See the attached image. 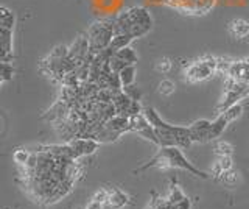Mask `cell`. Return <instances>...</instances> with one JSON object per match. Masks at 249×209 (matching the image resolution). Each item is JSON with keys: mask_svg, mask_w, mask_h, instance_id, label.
Returning a JSON list of instances; mask_svg holds the SVG:
<instances>
[{"mask_svg": "<svg viewBox=\"0 0 249 209\" xmlns=\"http://www.w3.org/2000/svg\"><path fill=\"white\" fill-rule=\"evenodd\" d=\"M120 76V81L123 84V88L126 86H131V84H134L136 81V64H129L123 69V71L119 74Z\"/></svg>", "mask_w": 249, "mask_h": 209, "instance_id": "17", "label": "cell"}, {"mask_svg": "<svg viewBox=\"0 0 249 209\" xmlns=\"http://www.w3.org/2000/svg\"><path fill=\"white\" fill-rule=\"evenodd\" d=\"M215 153L218 154V156H232V153H233V147L229 144V142H218L215 145Z\"/></svg>", "mask_w": 249, "mask_h": 209, "instance_id": "26", "label": "cell"}, {"mask_svg": "<svg viewBox=\"0 0 249 209\" xmlns=\"http://www.w3.org/2000/svg\"><path fill=\"white\" fill-rule=\"evenodd\" d=\"M210 127H212V122L207 119H201L193 122L190 128V136L193 142H207L209 141V133H210Z\"/></svg>", "mask_w": 249, "mask_h": 209, "instance_id": "11", "label": "cell"}, {"mask_svg": "<svg viewBox=\"0 0 249 209\" xmlns=\"http://www.w3.org/2000/svg\"><path fill=\"white\" fill-rule=\"evenodd\" d=\"M229 120L228 117L224 115V113H220V115L212 122V127H210V133H209V141H213V139L216 137H220L223 133H224V130L228 128L229 125Z\"/></svg>", "mask_w": 249, "mask_h": 209, "instance_id": "15", "label": "cell"}, {"mask_svg": "<svg viewBox=\"0 0 249 209\" xmlns=\"http://www.w3.org/2000/svg\"><path fill=\"white\" fill-rule=\"evenodd\" d=\"M220 176H221V181L226 186H233V184L237 183V180H238L237 172H233V170H228V172H223Z\"/></svg>", "mask_w": 249, "mask_h": 209, "instance_id": "29", "label": "cell"}, {"mask_svg": "<svg viewBox=\"0 0 249 209\" xmlns=\"http://www.w3.org/2000/svg\"><path fill=\"white\" fill-rule=\"evenodd\" d=\"M105 125H106V128L114 131L115 134L122 136L123 133H126V131H131V119L128 117V115L117 114L112 119H109Z\"/></svg>", "mask_w": 249, "mask_h": 209, "instance_id": "12", "label": "cell"}, {"mask_svg": "<svg viewBox=\"0 0 249 209\" xmlns=\"http://www.w3.org/2000/svg\"><path fill=\"white\" fill-rule=\"evenodd\" d=\"M31 158V153L25 149H18L14 153H13V159L14 162L18 166H22V167H25L27 166V162L30 161Z\"/></svg>", "mask_w": 249, "mask_h": 209, "instance_id": "23", "label": "cell"}, {"mask_svg": "<svg viewBox=\"0 0 249 209\" xmlns=\"http://www.w3.org/2000/svg\"><path fill=\"white\" fill-rule=\"evenodd\" d=\"M129 20H131V32L129 35L137 39V38L145 36L153 28V18L142 6H134V8L128 10Z\"/></svg>", "mask_w": 249, "mask_h": 209, "instance_id": "5", "label": "cell"}, {"mask_svg": "<svg viewBox=\"0 0 249 209\" xmlns=\"http://www.w3.org/2000/svg\"><path fill=\"white\" fill-rule=\"evenodd\" d=\"M229 33L232 38H237V39H243V38L249 36V22L246 19H233L229 22Z\"/></svg>", "mask_w": 249, "mask_h": 209, "instance_id": "13", "label": "cell"}, {"mask_svg": "<svg viewBox=\"0 0 249 209\" xmlns=\"http://www.w3.org/2000/svg\"><path fill=\"white\" fill-rule=\"evenodd\" d=\"M86 35H88V39L90 44L92 55H97V53L103 52L111 45V41L115 35L114 19H101L93 22Z\"/></svg>", "mask_w": 249, "mask_h": 209, "instance_id": "3", "label": "cell"}, {"mask_svg": "<svg viewBox=\"0 0 249 209\" xmlns=\"http://www.w3.org/2000/svg\"><path fill=\"white\" fill-rule=\"evenodd\" d=\"M14 22H16L14 13L8 10L6 6H2V8H0V27H5V28H11L13 30Z\"/></svg>", "mask_w": 249, "mask_h": 209, "instance_id": "19", "label": "cell"}, {"mask_svg": "<svg viewBox=\"0 0 249 209\" xmlns=\"http://www.w3.org/2000/svg\"><path fill=\"white\" fill-rule=\"evenodd\" d=\"M105 205L103 203H100V201H95V200H90L88 206H86V209H103Z\"/></svg>", "mask_w": 249, "mask_h": 209, "instance_id": "34", "label": "cell"}, {"mask_svg": "<svg viewBox=\"0 0 249 209\" xmlns=\"http://www.w3.org/2000/svg\"><path fill=\"white\" fill-rule=\"evenodd\" d=\"M232 156H218V161L215 164V170H213V175L220 176L223 172H228V170H232Z\"/></svg>", "mask_w": 249, "mask_h": 209, "instance_id": "18", "label": "cell"}, {"mask_svg": "<svg viewBox=\"0 0 249 209\" xmlns=\"http://www.w3.org/2000/svg\"><path fill=\"white\" fill-rule=\"evenodd\" d=\"M115 57H119L120 59H123L126 64H136L137 63V53L132 50L129 45L128 47H124L119 52H115Z\"/></svg>", "mask_w": 249, "mask_h": 209, "instance_id": "20", "label": "cell"}, {"mask_svg": "<svg viewBox=\"0 0 249 209\" xmlns=\"http://www.w3.org/2000/svg\"><path fill=\"white\" fill-rule=\"evenodd\" d=\"M128 203H129L128 193H124L120 189L109 190V201H107L109 208H112V209H122V208L126 206Z\"/></svg>", "mask_w": 249, "mask_h": 209, "instance_id": "14", "label": "cell"}, {"mask_svg": "<svg viewBox=\"0 0 249 209\" xmlns=\"http://www.w3.org/2000/svg\"><path fill=\"white\" fill-rule=\"evenodd\" d=\"M192 208V201L189 197H185L182 201H179V203L175 205V209H190Z\"/></svg>", "mask_w": 249, "mask_h": 209, "instance_id": "33", "label": "cell"}, {"mask_svg": "<svg viewBox=\"0 0 249 209\" xmlns=\"http://www.w3.org/2000/svg\"><path fill=\"white\" fill-rule=\"evenodd\" d=\"M14 75V67L10 63H2V83H6L13 80Z\"/></svg>", "mask_w": 249, "mask_h": 209, "instance_id": "30", "label": "cell"}, {"mask_svg": "<svg viewBox=\"0 0 249 209\" xmlns=\"http://www.w3.org/2000/svg\"><path fill=\"white\" fill-rule=\"evenodd\" d=\"M218 61L220 59L213 57H204L201 59L193 61V63H190L184 69V78L190 83L209 80L215 72H218Z\"/></svg>", "mask_w": 249, "mask_h": 209, "instance_id": "4", "label": "cell"}, {"mask_svg": "<svg viewBox=\"0 0 249 209\" xmlns=\"http://www.w3.org/2000/svg\"><path fill=\"white\" fill-rule=\"evenodd\" d=\"M181 169L185 170L198 178H202V180H207L209 175L202 170L196 169L192 162L184 156V153L181 150V147H160L159 152L154 154V156L146 162L145 166H142L136 172H142V170L146 169Z\"/></svg>", "mask_w": 249, "mask_h": 209, "instance_id": "2", "label": "cell"}, {"mask_svg": "<svg viewBox=\"0 0 249 209\" xmlns=\"http://www.w3.org/2000/svg\"><path fill=\"white\" fill-rule=\"evenodd\" d=\"M123 91L126 92V94H128L132 100H140V91L134 86V84H131V86L123 88Z\"/></svg>", "mask_w": 249, "mask_h": 209, "instance_id": "32", "label": "cell"}, {"mask_svg": "<svg viewBox=\"0 0 249 209\" xmlns=\"http://www.w3.org/2000/svg\"><path fill=\"white\" fill-rule=\"evenodd\" d=\"M134 41V38H132L131 35H128V33H117V35H114V38H112V41H111V47L114 52H119V50H122V49H124V47H128V45Z\"/></svg>", "mask_w": 249, "mask_h": 209, "instance_id": "16", "label": "cell"}, {"mask_svg": "<svg viewBox=\"0 0 249 209\" xmlns=\"http://www.w3.org/2000/svg\"><path fill=\"white\" fill-rule=\"evenodd\" d=\"M248 95H249V84L237 83V81L228 78V81H226V94L223 98V103L220 106V113L226 111L229 106L238 103L240 100H243Z\"/></svg>", "mask_w": 249, "mask_h": 209, "instance_id": "6", "label": "cell"}, {"mask_svg": "<svg viewBox=\"0 0 249 209\" xmlns=\"http://www.w3.org/2000/svg\"><path fill=\"white\" fill-rule=\"evenodd\" d=\"M143 114L156 130V134H158V139H159V147H190L192 145L193 141H192L189 127L170 125V123L160 119V115L156 113L154 108H150V106L143 108Z\"/></svg>", "mask_w": 249, "mask_h": 209, "instance_id": "1", "label": "cell"}, {"mask_svg": "<svg viewBox=\"0 0 249 209\" xmlns=\"http://www.w3.org/2000/svg\"><path fill=\"white\" fill-rule=\"evenodd\" d=\"M223 113H224L226 117H228L229 122H233V120H237V119L241 117V114H243V106H241L240 103H235V105L229 106L228 110L223 111Z\"/></svg>", "mask_w": 249, "mask_h": 209, "instance_id": "25", "label": "cell"}, {"mask_svg": "<svg viewBox=\"0 0 249 209\" xmlns=\"http://www.w3.org/2000/svg\"><path fill=\"white\" fill-rule=\"evenodd\" d=\"M69 145L72 147L76 158L80 159L83 156H90L100 147V142L93 137H73L72 141H69Z\"/></svg>", "mask_w": 249, "mask_h": 209, "instance_id": "9", "label": "cell"}, {"mask_svg": "<svg viewBox=\"0 0 249 209\" xmlns=\"http://www.w3.org/2000/svg\"><path fill=\"white\" fill-rule=\"evenodd\" d=\"M131 131H136V133H139L142 137H145L146 141L153 142L154 145H159V139H158V134H156V130L150 123V120L145 117L143 113L131 117Z\"/></svg>", "mask_w": 249, "mask_h": 209, "instance_id": "7", "label": "cell"}, {"mask_svg": "<svg viewBox=\"0 0 249 209\" xmlns=\"http://www.w3.org/2000/svg\"><path fill=\"white\" fill-rule=\"evenodd\" d=\"M224 75L237 83L249 84V59L229 61Z\"/></svg>", "mask_w": 249, "mask_h": 209, "instance_id": "8", "label": "cell"}, {"mask_svg": "<svg viewBox=\"0 0 249 209\" xmlns=\"http://www.w3.org/2000/svg\"><path fill=\"white\" fill-rule=\"evenodd\" d=\"M171 67H173V63H171V59L168 58H160L158 63H156V71L159 74H168L171 71Z\"/></svg>", "mask_w": 249, "mask_h": 209, "instance_id": "28", "label": "cell"}, {"mask_svg": "<svg viewBox=\"0 0 249 209\" xmlns=\"http://www.w3.org/2000/svg\"><path fill=\"white\" fill-rule=\"evenodd\" d=\"M184 198H185V193L181 190V188H179L176 183H171V186H170V193H168L167 200L170 201L171 205H176V203H179V201H182Z\"/></svg>", "mask_w": 249, "mask_h": 209, "instance_id": "21", "label": "cell"}, {"mask_svg": "<svg viewBox=\"0 0 249 209\" xmlns=\"http://www.w3.org/2000/svg\"><path fill=\"white\" fill-rule=\"evenodd\" d=\"M92 200L100 201V203H103V205H107V201H109V190L107 189H100V190H97L95 193H93Z\"/></svg>", "mask_w": 249, "mask_h": 209, "instance_id": "31", "label": "cell"}, {"mask_svg": "<svg viewBox=\"0 0 249 209\" xmlns=\"http://www.w3.org/2000/svg\"><path fill=\"white\" fill-rule=\"evenodd\" d=\"M0 57L2 63H10L13 58V30L0 27Z\"/></svg>", "mask_w": 249, "mask_h": 209, "instance_id": "10", "label": "cell"}, {"mask_svg": "<svg viewBox=\"0 0 249 209\" xmlns=\"http://www.w3.org/2000/svg\"><path fill=\"white\" fill-rule=\"evenodd\" d=\"M69 57V47H66V45H58V47H54L52 50V53L49 57H47V59L50 61H62L66 59Z\"/></svg>", "mask_w": 249, "mask_h": 209, "instance_id": "24", "label": "cell"}, {"mask_svg": "<svg viewBox=\"0 0 249 209\" xmlns=\"http://www.w3.org/2000/svg\"><path fill=\"white\" fill-rule=\"evenodd\" d=\"M175 91H176V84L171 81V80H168V78L162 80L159 83V86H158V92H159L160 95H165V97L173 95Z\"/></svg>", "mask_w": 249, "mask_h": 209, "instance_id": "22", "label": "cell"}, {"mask_svg": "<svg viewBox=\"0 0 249 209\" xmlns=\"http://www.w3.org/2000/svg\"><path fill=\"white\" fill-rule=\"evenodd\" d=\"M109 66H111V71H112V72L120 74V72L123 71V69L126 67V66H129V64H126V63H124L123 59H120L119 57H115V53H114V57H112L111 59H109Z\"/></svg>", "mask_w": 249, "mask_h": 209, "instance_id": "27", "label": "cell"}]
</instances>
